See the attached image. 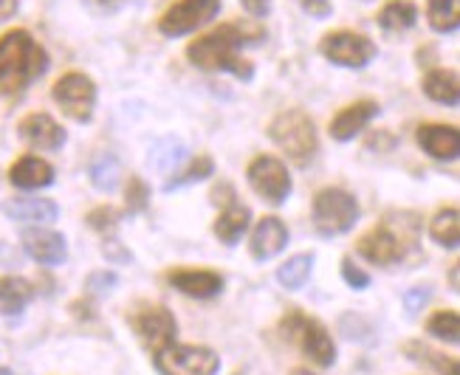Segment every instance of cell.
Listing matches in <instances>:
<instances>
[{
  "instance_id": "cell-1",
  "label": "cell",
  "mask_w": 460,
  "mask_h": 375,
  "mask_svg": "<svg viewBox=\"0 0 460 375\" xmlns=\"http://www.w3.org/2000/svg\"><path fill=\"white\" fill-rule=\"evenodd\" d=\"M260 39H266V29L257 20H237V23H224L215 31L192 39L187 46V59L201 71H229L237 79L254 76V65L246 57H240L243 46H254Z\"/></svg>"
},
{
  "instance_id": "cell-2",
  "label": "cell",
  "mask_w": 460,
  "mask_h": 375,
  "mask_svg": "<svg viewBox=\"0 0 460 375\" xmlns=\"http://www.w3.org/2000/svg\"><path fill=\"white\" fill-rule=\"evenodd\" d=\"M49 68V54L26 31L14 29L0 37V93H23Z\"/></svg>"
},
{
  "instance_id": "cell-3",
  "label": "cell",
  "mask_w": 460,
  "mask_h": 375,
  "mask_svg": "<svg viewBox=\"0 0 460 375\" xmlns=\"http://www.w3.org/2000/svg\"><path fill=\"white\" fill-rule=\"evenodd\" d=\"M418 217L412 212H390L382 223L358 237L356 251L373 266H395L418 240Z\"/></svg>"
},
{
  "instance_id": "cell-4",
  "label": "cell",
  "mask_w": 460,
  "mask_h": 375,
  "mask_svg": "<svg viewBox=\"0 0 460 375\" xmlns=\"http://www.w3.org/2000/svg\"><path fill=\"white\" fill-rule=\"evenodd\" d=\"M269 138L291 158L294 164H308L319 147L311 116L299 108H288L283 113H277L269 125Z\"/></svg>"
},
{
  "instance_id": "cell-5",
  "label": "cell",
  "mask_w": 460,
  "mask_h": 375,
  "mask_svg": "<svg viewBox=\"0 0 460 375\" xmlns=\"http://www.w3.org/2000/svg\"><path fill=\"white\" fill-rule=\"evenodd\" d=\"M279 330H283L286 342L303 350L314 364L331 367L336 362V347H333V339L328 336V330L316 319H311V316H305L303 310L291 308L283 316V322H279Z\"/></svg>"
},
{
  "instance_id": "cell-6",
  "label": "cell",
  "mask_w": 460,
  "mask_h": 375,
  "mask_svg": "<svg viewBox=\"0 0 460 375\" xmlns=\"http://www.w3.org/2000/svg\"><path fill=\"white\" fill-rule=\"evenodd\" d=\"M314 229L323 237H336L345 234L356 226L358 221V204L356 197L345 189L328 187L323 192H316L314 197Z\"/></svg>"
},
{
  "instance_id": "cell-7",
  "label": "cell",
  "mask_w": 460,
  "mask_h": 375,
  "mask_svg": "<svg viewBox=\"0 0 460 375\" xmlns=\"http://www.w3.org/2000/svg\"><path fill=\"white\" fill-rule=\"evenodd\" d=\"M51 96H54V102L63 108V113L68 118H74V122H79V125L91 122L93 108H96V85L88 74H79V71L63 74L54 83Z\"/></svg>"
},
{
  "instance_id": "cell-8",
  "label": "cell",
  "mask_w": 460,
  "mask_h": 375,
  "mask_svg": "<svg viewBox=\"0 0 460 375\" xmlns=\"http://www.w3.org/2000/svg\"><path fill=\"white\" fill-rule=\"evenodd\" d=\"M319 54H323L328 63L342 65V68H365L370 65L378 48L370 37L356 34V31H331L319 39Z\"/></svg>"
},
{
  "instance_id": "cell-9",
  "label": "cell",
  "mask_w": 460,
  "mask_h": 375,
  "mask_svg": "<svg viewBox=\"0 0 460 375\" xmlns=\"http://www.w3.org/2000/svg\"><path fill=\"white\" fill-rule=\"evenodd\" d=\"M155 370L162 375H217L221 359L209 347L170 344L155 353Z\"/></svg>"
},
{
  "instance_id": "cell-10",
  "label": "cell",
  "mask_w": 460,
  "mask_h": 375,
  "mask_svg": "<svg viewBox=\"0 0 460 375\" xmlns=\"http://www.w3.org/2000/svg\"><path fill=\"white\" fill-rule=\"evenodd\" d=\"M221 12V0H175V4L158 17V31L164 37H184L195 29L207 26Z\"/></svg>"
},
{
  "instance_id": "cell-11",
  "label": "cell",
  "mask_w": 460,
  "mask_h": 375,
  "mask_svg": "<svg viewBox=\"0 0 460 375\" xmlns=\"http://www.w3.org/2000/svg\"><path fill=\"white\" fill-rule=\"evenodd\" d=\"M246 178H249V187L274 206L283 204L294 189L288 167L274 155H257L246 170Z\"/></svg>"
},
{
  "instance_id": "cell-12",
  "label": "cell",
  "mask_w": 460,
  "mask_h": 375,
  "mask_svg": "<svg viewBox=\"0 0 460 375\" xmlns=\"http://www.w3.org/2000/svg\"><path fill=\"white\" fill-rule=\"evenodd\" d=\"M133 325H136V333L142 336V342L153 353H162L175 339V316L164 305H153V308H145L142 313H136Z\"/></svg>"
},
{
  "instance_id": "cell-13",
  "label": "cell",
  "mask_w": 460,
  "mask_h": 375,
  "mask_svg": "<svg viewBox=\"0 0 460 375\" xmlns=\"http://www.w3.org/2000/svg\"><path fill=\"white\" fill-rule=\"evenodd\" d=\"M17 133L34 150H59L68 138L66 130L59 127L49 113H29L23 122L17 125Z\"/></svg>"
},
{
  "instance_id": "cell-14",
  "label": "cell",
  "mask_w": 460,
  "mask_h": 375,
  "mask_svg": "<svg viewBox=\"0 0 460 375\" xmlns=\"http://www.w3.org/2000/svg\"><path fill=\"white\" fill-rule=\"evenodd\" d=\"M286 243H288V226L279 221V217L271 214V217H263V221L254 226L249 249H252L254 260L266 263V260H271V257H277L279 251H283Z\"/></svg>"
},
{
  "instance_id": "cell-15",
  "label": "cell",
  "mask_w": 460,
  "mask_h": 375,
  "mask_svg": "<svg viewBox=\"0 0 460 375\" xmlns=\"http://www.w3.org/2000/svg\"><path fill=\"white\" fill-rule=\"evenodd\" d=\"M378 116V102L373 99H362V102H353L345 110H339L331 122V135L336 142H350L356 133H362L373 118Z\"/></svg>"
},
{
  "instance_id": "cell-16",
  "label": "cell",
  "mask_w": 460,
  "mask_h": 375,
  "mask_svg": "<svg viewBox=\"0 0 460 375\" xmlns=\"http://www.w3.org/2000/svg\"><path fill=\"white\" fill-rule=\"evenodd\" d=\"M23 246L40 266H59V263H66V257H68L66 237L49 229H26Z\"/></svg>"
},
{
  "instance_id": "cell-17",
  "label": "cell",
  "mask_w": 460,
  "mask_h": 375,
  "mask_svg": "<svg viewBox=\"0 0 460 375\" xmlns=\"http://www.w3.org/2000/svg\"><path fill=\"white\" fill-rule=\"evenodd\" d=\"M418 144L438 161H455L460 153V133L452 125H421L418 127Z\"/></svg>"
},
{
  "instance_id": "cell-18",
  "label": "cell",
  "mask_w": 460,
  "mask_h": 375,
  "mask_svg": "<svg viewBox=\"0 0 460 375\" xmlns=\"http://www.w3.org/2000/svg\"><path fill=\"white\" fill-rule=\"evenodd\" d=\"M167 283L172 288H178L187 296H195V300H209V296L221 293L224 288V276L215 271H192V268H181V271H170Z\"/></svg>"
},
{
  "instance_id": "cell-19",
  "label": "cell",
  "mask_w": 460,
  "mask_h": 375,
  "mask_svg": "<svg viewBox=\"0 0 460 375\" xmlns=\"http://www.w3.org/2000/svg\"><path fill=\"white\" fill-rule=\"evenodd\" d=\"M9 181L17 189H43L54 181V167L37 155H23L20 161L12 164Z\"/></svg>"
},
{
  "instance_id": "cell-20",
  "label": "cell",
  "mask_w": 460,
  "mask_h": 375,
  "mask_svg": "<svg viewBox=\"0 0 460 375\" xmlns=\"http://www.w3.org/2000/svg\"><path fill=\"white\" fill-rule=\"evenodd\" d=\"M4 212L20 223H51L57 221L59 206L49 197H12L4 204Z\"/></svg>"
},
{
  "instance_id": "cell-21",
  "label": "cell",
  "mask_w": 460,
  "mask_h": 375,
  "mask_svg": "<svg viewBox=\"0 0 460 375\" xmlns=\"http://www.w3.org/2000/svg\"><path fill=\"white\" fill-rule=\"evenodd\" d=\"M376 23L387 34H402L418 23V6L412 0H390L382 9H378Z\"/></svg>"
},
{
  "instance_id": "cell-22",
  "label": "cell",
  "mask_w": 460,
  "mask_h": 375,
  "mask_svg": "<svg viewBox=\"0 0 460 375\" xmlns=\"http://www.w3.org/2000/svg\"><path fill=\"white\" fill-rule=\"evenodd\" d=\"M424 93L432 99V102L438 105H449L455 108L457 105V99H460V79L455 71L449 68H435L424 76V83H421Z\"/></svg>"
},
{
  "instance_id": "cell-23",
  "label": "cell",
  "mask_w": 460,
  "mask_h": 375,
  "mask_svg": "<svg viewBox=\"0 0 460 375\" xmlns=\"http://www.w3.org/2000/svg\"><path fill=\"white\" fill-rule=\"evenodd\" d=\"M249 221H252V212L234 201V204L224 206V212L217 214V221H215V237L221 243H226V246H234L240 237L246 234Z\"/></svg>"
},
{
  "instance_id": "cell-24",
  "label": "cell",
  "mask_w": 460,
  "mask_h": 375,
  "mask_svg": "<svg viewBox=\"0 0 460 375\" xmlns=\"http://www.w3.org/2000/svg\"><path fill=\"white\" fill-rule=\"evenodd\" d=\"M88 175L99 192H113L119 181H122V164H119V158L113 153H99L91 158Z\"/></svg>"
},
{
  "instance_id": "cell-25",
  "label": "cell",
  "mask_w": 460,
  "mask_h": 375,
  "mask_svg": "<svg viewBox=\"0 0 460 375\" xmlns=\"http://www.w3.org/2000/svg\"><path fill=\"white\" fill-rule=\"evenodd\" d=\"M402 350H404L407 359L415 362V364L432 367L435 372H441V375H457V362L449 359V355H444V353L432 350V347L424 344V342H404Z\"/></svg>"
},
{
  "instance_id": "cell-26",
  "label": "cell",
  "mask_w": 460,
  "mask_h": 375,
  "mask_svg": "<svg viewBox=\"0 0 460 375\" xmlns=\"http://www.w3.org/2000/svg\"><path fill=\"white\" fill-rule=\"evenodd\" d=\"M429 237L444 249H457L460 240V214L455 206L435 212V217L429 221Z\"/></svg>"
},
{
  "instance_id": "cell-27",
  "label": "cell",
  "mask_w": 460,
  "mask_h": 375,
  "mask_svg": "<svg viewBox=\"0 0 460 375\" xmlns=\"http://www.w3.org/2000/svg\"><path fill=\"white\" fill-rule=\"evenodd\" d=\"M187 158V150L181 142H175V138H162V142H155L150 147V158H147V164L155 170V172H162V175H170L178 164H181Z\"/></svg>"
},
{
  "instance_id": "cell-28",
  "label": "cell",
  "mask_w": 460,
  "mask_h": 375,
  "mask_svg": "<svg viewBox=\"0 0 460 375\" xmlns=\"http://www.w3.org/2000/svg\"><path fill=\"white\" fill-rule=\"evenodd\" d=\"M427 20L438 34H452L460 26V0H427Z\"/></svg>"
},
{
  "instance_id": "cell-29",
  "label": "cell",
  "mask_w": 460,
  "mask_h": 375,
  "mask_svg": "<svg viewBox=\"0 0 460 375\" xmlns=\"http://www.w3.org/2000/svg\"><path fill=\"white\" fill-rule=\"evenodd\" d=\"M34 296L31 283L20 280V276H0V308L6 313L23 310Z\"/></svg>"
},
{
  "instance_id": "cell-30",
  "label": "cell",
  "mask_w": 460,
  "mask_h": 375,
  "mask_svg": "<svg viewBox=\"0 0 460 375\" xmlns=\"http://www.w3.org/2000/svg\"><path fill=\"white\" fill-rule=\"evenodd\" d=\"M311 266H314V254H294L291 260H286L277 271V280L288 291H299L311 276Z\"/></svg>"
},
{
  "instance_id": "cell-31",
  "label": "cell",
  "mask_w": 460,
  "mask_h": 375,
  "mask_svg": "<svg viewBox=\"0 0 460 375\" xmlns=\"http://www.w3.org/2000/svg\"><path fill=\"white\" fill-rule=\"evenodd\" d=\"M212 172H215V161H212V158H209V155H198L187 170H181L175 178H170V181L164 184V189H167V192H172V189H178V187L207 181V178H209Z\"/></svg>"
},
{
  "instance_id": "cell-32",
  "label": "cell",
  "mask_w": 460,
  "mask_h": 375,
  "mask_svg": "<svg viewBox=\"0 0 460 375\" xmlns=\"http://www.w3.org/2000/svg\"><path fill=\"white\" fill-rule=\"evenodd\" d=\"M427 330L435 336V339L457 344L460 342V316L455 310H438L432 319H429Z\"/></svg>"
},
{
  "instance_id": "cell-33",
  "label": "cell",
  "mask_w": 460,
  "mask_h": 375,
  "mask_svg": "<svg viewBox=\"0 0 460 375\" xmlns=\"http://www.w3.org/2000/svg\"><path fill=\"white\" fill-rule=\"evenodd\" d=\"M147 204H150V189H147V184L142 181V178L133 175L130 184H128V209H130V214L145 212Z\"/></svg>"
},
{
  "instance_id": "cell-34",
  "label": "cell",
  "mask_w": 460,
  "mask_h": 375,
  "mask_svg": "<svg viewBox=\"0 0 460 375\" xmlns=\"http://www.w3.org/2000/svg\"><path fill=\"white\" fill-rule=\"evenodd\" d=\"M88 226L91 229H96V231H113L116 226H119V212L113 209V206H99V209H93L88 217Z\"/></svg>"
},
{
  "instance_id": "cell-35",
  "label": "cell",
  "mask_w": 460,
  "mask_h": 375,
  "mask_svg": "<svg viewBox=\"0 0 460 375\" xmlns=\"http://www.w3.org/2000/svg\"><path fill=\"white\" fill-rule=\"evenodd\" d=\"M342 276H345V283H348L350 288H356V291H362V288L370 285V276H367L362 268H358V266L350 260V257H345V260H342Z\"/></svg>"
},
{
  "instance_id": "cell-36",
  "label": "cell",
  "mask_w": 460,
  "mask_h": 375,
  "mask_svg": "<svg viewBox=\"0 0 460 375\" xmlns=\"http://www.w3.org/2000/svg\"><path fill=\"white\" fill-rule=\"evenodd\" d=\"M125 4H128V0H83V6L96 17H111L116 12H122Z\"/></svg>"
},
{
  "instance_id": "cell-37",
  "label": "cell",
  "mask_w": 460,
  "mask_h": 375,
  "mask_svg": "<svg viewBox=\"0 0 460 375\" xmlns=\"http://www.w3.org/2000/svg\"><path fill=\"white\" fill-rule=\"evenodd\" d=\"M296 4H299V9H303L305 14H311L316 20H325V17L333 14V4H331V0H296Z\"/></svg>"
},
{
  "instance_id": "cell-38",
  "label": "cell",
  "mask_w": 460,
  "mask_h": 375,
  "mask_svg": "<svg viewBox=\"0 0 460 375\" xmlns=\"http://www.w3.org/2000/svg\"><path fill=\"white\" fill-rule=\"evenodd\" d=\"M88 291L91 293H108L113 285H116V274H108V271H96V274H91L88 276Z\"/></svg>"
},
{
  "instance_id": "cell-39",
  "label": "cell",
  "mask_w": 460,
  "mask_h": 375,
  "mask_svg": "<svg viewBox=\"0 0 460 375\" xmlns=\"http://www.w3.org/2000/svg\"><path fill=\"white\" fill-rule=\"evenodd\" d=\"M427 300H429V288H427V285L410 288V291L404 293V305H407L410 313H418V310H421V308L427 305Z\"/></svg>"
},
{
  "instance_id": "cell-40",
  "label": "cell",
  "mask_w": 460,
  "mask_h": 375,
  "mask_svg": "<svg viewBox=\"0 0 460 375\" xmlns=\"http://www.w3.org/2000/svg\"><path fill=\"white\" fill-rule=\"evenodd\" d=\"M240 6H243V12H246L252 20H260V17H269V12H271V0H240Z\"/></svg>"
},
{
  "instance_id": "cell-41",
  "label": "cell",
  "mask_w": 460,
  "mask_h": 375,
  "mask_svg": "<svg viewBox=\"0 0 460 375\" xmlns=\"http://www.w3.org/2000/svg\"><path fill=\"white\" fill-rule=\"evenodd\" d=\"M102 254L108 257V260H113V263H130L133 260V254L128 249H122V243H119V240H108L102 246Z\"/></svg>"
},
{
  "instance_id": "cell-42",
  "label": "cell",
  "mask_w": 460,
  "mask_h": 375,
  "mask_svg": "<svg viewBox=\"0 0 460 375\" xmlns=\"http://www.w3.org/2000/svg\"><path fill=\"white\" fill-rule=\"evenodd\" d=\"M393 144H395V135H390V133H378V135L367 138V150L378 147V153H387V150H393Z\"/></svg>"
},
{
  "instance_id": "cell-43",
  "label": "cell",
  "mask_w": 460,
  "mask_h": 375,
  "mask_svg": "<svg viewBox=\"0 0 460 375\" xmlns=\"http://www.w3.org/2000/svg\"><path fill=\"white\" fill-rule=\"evenodd\" d=\"M17 4H20V0H0V23H4V20H9V17H14Z\"/></svg>"
},
{
  "instance_id": "cell-44",
  "label": "cell",
  "mask_w": 460,
  "mask_h": 375,
  "mask_svg": "<svg viewBox=\"0 0 460 375\" xmlns=\"http://www.w3.org/2000/svg\"><path fill=\"white\" fill-rule=\"evenodd\" d=\"M291 375H314V372H311V370H305V367H294V370H291Z\"/></svg>"
},
{
  "instance_id": "cell-45",
  "label": "cell",
  "mask_w": 460,
  "mask_h": 375,
  "mask_svg": "<svg viewBox=\"0 0 460 375\" xmlns=\"http://www.w3.org/2000/svg\"><path fill=\"white\" fill-rule=\"evenodd\" d=\"M452 291H457V266H452Z\"/></svg>"
},
{
  "instance_id": "cell-46",
  "label": "cell",
  "mask_w": 460,
  "mask_h": 375,
  "mask_svg": "<svg viewBox=\"0 0 460 375\" xmlns=\"http://www.w3.org/2000/svg\"><path fill=\"white\" fill-rule=\"evenodd\" d=\"M0 375H14L12 370H6V367H0Z\"/></svg>"
}]
</instances>
